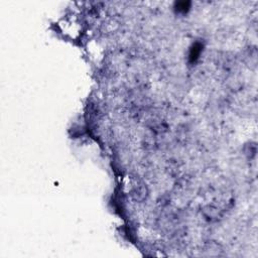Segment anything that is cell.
<instances>
[{"label": "cell", "instance_id": "6da1fadb", "mask_svg": "<svg viewBox=\"0 0 258 258\" xmlns=\"http://www.w3.org/2000/svg\"><path fill=\"white\" fill-rule=\"evenodd\" d=\"M201 44H196L194 45V47L192 48V51H191V60H196L199 57V54H200V51H201Z\"/></svg>", "mask_w": 258, "mask_h": 258}, {"label": "cell", "instance_id": "7a4b0ae2", "mask_svg": "<svg viewBox=\"0 0 258 258\" xmlns=\"http://www.w3.org/2000/svg\"><path fill=\"white\" fill-rule=\"evenodd\" d=\"M190 6V2H178L177 3V8L178 11H186Z\"/></svg>", "mask_w": 258, "mask_h": 258}]
</instances>
